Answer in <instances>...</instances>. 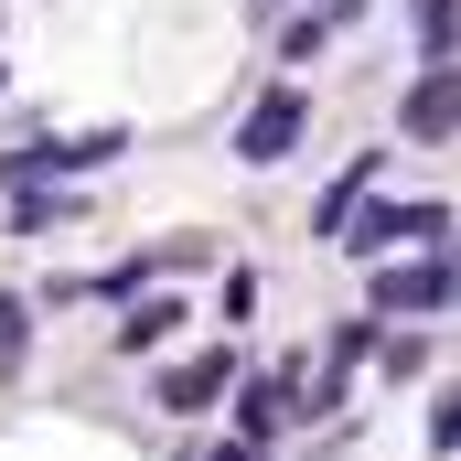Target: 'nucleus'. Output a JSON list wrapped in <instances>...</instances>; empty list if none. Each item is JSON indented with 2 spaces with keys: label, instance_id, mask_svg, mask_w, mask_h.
I'll list each match as a JSON object with an SVG mask.
<instances>
[{
  "label": "nucleus",
  "instance_id": "f257e3e1",
  "mask_svg": "<svg viewBox=\"0 0 461 461\" xmlns=\"http://www.w3.org/2000/svg\"><path fill=\"white\" fill-rule=\"evenodd\" d=\"M301 129H312V97H301V86H268L258 108L236 118V161H290Z\"/></svg>",
  "mask_w": 461,
  "mask_h": 461
},
{
  "label": "nucleus",
  "instance_id": "f03ea898",
  "mask_svg": "<svg viewBox=\"0 0 461 461\" xmlns=\"http://www.w3.org/2000/svg\"><path fill=\"white\" fill-rule=\"evenodd\" d=\"M408 140H419V150H440V140H461V76L451 65H429V76H419V86H408Z\"/></svg>",
  "mask_w": 461,
  "mask_h": 461
},
{
  "label": "nucleus",
  "instance_id": "7ed1b4c3",
  "mask_svg": "<svg viewBox=\"0 0 461 461\" xmlns=\"http://www.w3.org/2000/svg\"><path fill=\"white\" fill-rule=\"evenodd\" d=\"M440 301H451V268L440 258H408V268L375 279V312H440Z\"/></svg>",
  "mask_w": 461,
  "mask_h": 461
},
{
  "label": "nucleus",
  "instance_id": "20e7f679",
  "mask_svg": "<svg viewBox=\"0 0 461 461\" xmlns=\"http://www.w3.org/2000/svg\"><path fill=\"white\" fill-rule=\"evenodd\" d=\"M226 386H236V354H194V365L161 375V408H215Z\"/></svg>",
  "mask_w": 461,
  "mask_h": 461
},
{
  "label": "nucleus",
  "instance_id": "39448f33",
  "mask_svg": "<svg viewBox=\"0 0 461 461\" xmlns=\"http://www.w3.org/2000/svg\"><path fill=\"white\" fill-rule=\"evenodd\" d=\"M354 247H397V236H440V204H419V215H408V204H365V215H354Z\"/></svg>",
  "mask_w": 461,
  "mask_h": 461
},
{
  "label": "nucleus",
  "instance_id": "423d86ee",
  "mask_svg": "<svg viewBox=\"0 0 461 461\" xmlns=\"http://www.w3.org/2000/svg\"><path fill=\"white\" fill-rule=\"evenodd\" d=\"M354 11H365V0H322V11H301V22H290V43H279V54H290V65H312V54H322V43H333V32H344Z\"/></svg>",
  "mask_w": 461,
  "mask_h": 461
},
{
  "label": "nucleus",
  "instance_id": "0eeeda50",
  "mask_svg": "<svg viewBox=\"0 0 461 461\" xmlns=\"http://www.w3.org/2000/svg\"><path fill=\"white\" fill-rule=\"evenodd\" d=\"M365 172H375V161H354L344 183H333V194H322V204H312V236H344L354 215H365V204H354V194H365Z\"/></svg>",
  "mask_w": 461,
  "mask_h": 461
},
{
  "label": "nucleus",
  "instance_id": "6e6552de",
  "mask_svg": "<svg viewBox=\"0 0 461 461\" xmlns=\"http://www.w3.org/2000/svg\"><path fill=\"white\" fill-rule=\"evenodd\" d=\"M451 43H461L451 0H419V54H429V65H451Z\"/></svg>",
  "mask_w": 461,
  "mask_h": 461
},
{
  "label": "nucleus",
  "instance_id": "1a4fd4ad",
  "mask_svg": "<svg viewBox=\"0 0 461 461\" xmlns=\"http://www.w3.org/2000/svg\"><path fill=\"white\" fill-rule=\"evenodd\" d=\"M22 344H32V301L0 290V375H22Z\"/></svg>",
  "mask_w": 461,
  "mask_h": 461
},
{
  "label": "nucleus",
  "instance_id": "9d476101",
  "mask_svg": "<svg viewBox=\"0 0 461 461\" xmlns=\"http://www.w3.org/2000/svg\"><path fill=\"white\" fill-rule=\"evenodd\" d=\"M279 408H290V397H279V375H258V386H247V440H268V429H279Z\"/></svg>",
  "mask_w": 461,
  "mask_h": 461
},
{
  "label": "nucleus",
  "instance_id": "9b49d317",
  "mask_svg": "<svg viewBox=\"0 0 461 461\" xmlns=\"http://www.w3.org/2000/svg\"><path fill=\"white\" fill-rule=\"evenodd\" d=\"M429 451H440V461L461 451V386H440V408H429Z\"/></svg>",
  "mask_w": 461,
  "mask_h": 461
},
{
  "label": "nucleus",
  "instance_id": "f8f14e48",
  "mask_svg": "<svg viewBox=\"0 0 461 461\" xmlns=\"http://www.w3.org/2000/svg\"><path fill=\"white\" fill-rule=\"evenodd\" d=\"M54 215H76V194H22L11 204V226H54Z\"/></svg>",
  "mask_w": 461,
  "mask_h": 461
},
{
  "label": "nucleus",
  "instance_id": "ddd939ff",
  "mask_svg": "<svg viewBox=\"0 0 461 461\" xmlns=\"http://www.w3.org/2000/svg\"><path fill=\"white\" fill-rule=\"evenodd\" d=\"M172 322H183V312H172V301H140V312H129V344H161V333H172Z\"/></svg>",
  "mask_w": 461,
  "mask_h": 461
},
{
  "label": "nucleus",
  "instance_id": "4468645a",
  "mask_svg": "<svg viewBox=\"0 0 461 461\" xmlns=\"http://www.w3.org/2000/svg\"><path fill=\"white\" fill-rule=\"evenodd\" d=\"M215 461H258V440H226V451H215Z\"/></svg>",
  "mask_w": 461,
  "mask_h": 461
},
{
  "label": "nucleus",
  "instance_id": "2eb2a0df",
  "mask_svg": "<svg viewBox=\"0 0 461 461\" xmlns=\"http://www.w3.org/2000/svg\"><path fill=\"white\" fill-rule=\"evenodd\" d=\"M451 301H461V268H451Z\"/></svg>",
  "mask_w": 461,
  "mask_h": 461
}]
</instances>
